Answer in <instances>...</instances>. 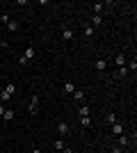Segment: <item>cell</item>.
I'll return each instance as SVG.
<instances>
[{
  "label": "cell",
  "mask_w": 137,
  "mask_h": 153,
  "mask_svg": "<svg viewBox=\"0 0 137 153\" xmlns=\"http://www.w3.org/2000/svg\"><path fill=\"white\" fill-rule=\"evenodd\" d=\"M114 64H117V66H126V55L124 53H119L117 57H114Z\"/></svg>",
  "instance_id": "obj_8"
},
{
  "label": "cell",
  "mask_w": 137,
  "mask_h": 153,
  "mask_svg": "<svg viewBox=\"0 0 137 153\" xmlns=\"http://www.w3.org/2000/svg\"><path fill=\"white\" fill-rule=\"evenodd\" d=\"M34 55H37V51H34V46H27L25 51H23V57L30 62V59H34Z\"/></svg>",
  "instance_id": "obj_2"
},
{
  "label": "cell",
  "mask_w": 137,
  "mask_h": 153,
  "mask_svg": "<svg viewBox=\"0 0 137 153\" xmlns=\"http://www.w3.org/2000/svg\"><path fill=\"white\" fill-rule=\"evenodd\" d=\"M112 135H117V137H119V135H124V123H119V121L112 123Z\"/></svg>",
  "instance_id": "obj_4"
},
{
  "label": "cell",
  "mask_w": 137,
  "mask_h": 153,
  "mask_svg": "<svg viewBox=\"0 0 137 153\" xmlns=\"http://www.w3.org/2000/svg\"><path fill=\"white\" fill-rule=\"evenodd\" d=\"M0 101H2V103H7V101H12V96L7 94L5 89H2V91H0Z\"/></svg>",
  "instance_id": "obj_17"
},
{
  "label": "cell",
  "mask_w": 137,
  "mask_h": 153,
  "mask_svg": "<svg viewBox=\"0 0 137 153\" xmlns=\"http://www.w3.org/2000/svg\"><path fill=\"white\" fill-rule=\"evenodd\" d=\"M5 91H7L9 96H14V94H16V85H14V82H7V85H5Z\"/></svg>",
  "instance_id": "obj_13"
},
{
  "label": "cell",
  "mask_w": 137,
  "mask_h": 153,
  "mask_svg": "<svg viewBox=\"0 0 137 153\" xmlns=\"http://www.w3.org/2000/svg\"><path fill=\"white\" fill-rule=\"evenodd\" d=\"M105 9V2H94V14H101Z\"/></svg>",
  "instance_id": "obj_15"
},
{
  "label": "cell",
  "mask_w": 137,
  "mask_h": 153,
  "mask_svg": "<svg viewBox=\"0 0 137 153\" xmlns=\"http://www.w3.org/2000/svg\"><path fill=\"white\" fill-rule=\"evenodd\" d=\"M114 121H117V117H114V114H107V123H110V126H112V123H114Z\"/></svg>",
  "instance_id": "obj_24"
},
{
  "label": "cell",
  "mask_w": 137,
  "mask_h": 153,
  "mask_svg": "<svg viewBox=\"0 0 137 153\" xmlns=\"http://www.w3.org/2000/svg\"><path fill=\"white\" fill-rule=\"evenodd\" d=\"M128 73H130V71L126 69V66H119V78H126Z\"/></svg>",
  "instance_id": "obj_20"
},
{
  "label": "cell",
  "mask_w": 137,
  "mask_h": 153,
  "mask_svg": "<svg viewBox=\"0 0 137 153\" xmlns=\"http://www.w3.org/2000/svg\"><path fill=\"white\" fill-rule=\"evenodd\" d=\"M71 96L76 98V101H85V89H76Z\"/></svg>",
  "instance_id": "obj_11"
},
{
  "label": "cell",
  "mask_w": 137,
  "mask_h": 153,
  "mask_svg": "<svg viewBox=\"0 0 137 153\" xmlns=\"http://www.w3.org/2000/svg\"><path fill=\"white\" fill-rule=\"evenodd\" d=\"M62 39H64V41H71L73 39V30L71 27H64V30H62Z\"/></svg>",
  "instance_id": "obj_5"
},
{
  "label": "cell",
  "mask_w": 137,
  "mask_h": 153,
  "mask_svg": "<svg viewBox=\"0 0 137 153\" xmlns=\"http://www.w3.org/2000/svg\"><path fill=\"white\" fill-rule=\"evenodd\" d=\"M0 21H2V23H5V25H7V23H9V21H12V19H9L7 14H2V16H0Z\"/></svg>",
  "instance_id": "obj_23"
},
{
  "label": "cell",
  "mask_w": 137,
  "mask_h": 153,
  "mask_svg": "<svg viewBox=\"0 0 137 153\" xmlns=\"http://www.w3.org/2000/svg\"><path fill=\"white\" fill-rule=\"evenodd\" d=\"M5 110H7V108H5V103H0V117L5 114Z\"/></svg>",
  "instance_id": "obj_26"
},
{
  "label": "cell",
  "mask_w": 137,
  "mask_h": 153,
  "mask_svg": "<svg viewBox=\"0 0 137 153\" xmlns=\"http://www.w3.org/2000/svg\"><path fill=\"white\" fill-rule=\"evenodd\" d=\"M133 142H130V137H126V135H119V146H130Z\"/></svg>",
  "instance_id": "obj_7"
},
{
  "label": "cell",
  "mask_w": 137,
  "mask_h": 153,
  "mask_svg": "<svg viewBox=\"0 0 137 153\" xmlns=\"http://www.w3.org/2000/svg\"><path fill=\"white\" fill-rule=\"evenodd\" d=\"M14 117H16V114H14V110L7 108V110H5V114H2V119H5V121H14Z\"/></svg>",
  "instance_id": "obj_12"
},
{
  "label": "cell",
  "mask_w": 137,
  "mask_h": 153,
  "mask_svg": "<svg viewBox=\"0 0 137 153\" xmlns=\"http://www.w3.org/2000/svg\"><path fill=\"white\" fill-rule=\"evenodd\" d=\"M94 66H96V71H105V69H107V62H105V59H96Z\"/></svg>",
  "instance_id": "obj_9"
},
{
  "label": "cell",
  "mask_w": 137,
  "mask_h": 153,
  "mask_svg": "<svg viewBox=\"0 0 137 153\" xmlns=\"http://www.w3.org/2000/svg\"><path fill=\"white\" fill-rule=\"evenodd\" d=\"M101 23H103V16H101V14H94V19H91L89 25L94 27V25H101Z\"/></svg>",
  "instance_id": "obj_14"
},
{
  "label": "cell",
  "mask_w": 137,
  "mask_h": 153,
  "mask_svg": "<svg viewBox=\"0 0 137 153\" xmlns=\"http://www.w3.org/2000/svg\"><path fill=\"white\" fill-rule=\"evenodd\" d=\"M62 153H73V149H71V146H66V149H64Z\"/></svg>",
  "instance_id": "obj_27"
},
{
  "label": "cell",
  "mask_w": 137,
  "mask_h": 153,
  "mask_svg": "<svg viewBox=\"0 0 137 153\" xmlns=\"http://www.w3.org/2000/svg\"><path fill=\"white\" fill-rule=\"evenodd\" d=\"M89 105H82V108H80V117H89Z\"/></svg>",
  "instance_id": "obj_18"
},
{
  "label": "cell",
  "mask_w": 137,
  "mask_h": 153,
  "mask_svg": "<svg viewBox=\"0 0 137 153\" xmlns=\"http://www.w3.org/2000/svg\"><path fill=\"white\" fill-rule=\"evenodd\" d=\"M55 149H57V151H64V149H66V144H64L62 140H55Z\"/></svg>",
  "instance_id": "obj_19"
},
{
  "label": "cell",
  "mask_w": 137,
  "mask_h": 153,
  "mask_svg": "<svg viewBox=\"0 0 137 153\" xmlns=\"http://www.w3.org/2000/svg\"><path fill=\"white\" fill-rule=\"evenodd\" d=\"M19 21H9V23H7V30H9V32H19Z\"/></svg>",
  "instance_id": "obj_10"
},
{
  "label": "cell",
  "mask_w": 137,
  "mask_h": 153,
  "mask_svg": "<svg viewBox=\"0 0 137 153\" xmlns=\"http://www.w3.org/2000/svg\"><path fill=\"white\" fill-rule=\"evenodd\" d=\"M57 130H59V135H69V130H71V126L66 121H57Z\"/></svg>",
  "instance_id": "obj_3"
},
{
  "label": "cell",
  "mask_w": 137,
  "mask_h": 153,
  "mask_svg": "<svg viewBox=\"0 0 137 153\" xmlns=\"http://www.w3.org/2000/svg\"><path fill=\"white\" fill-rule=\"evenodd\" d=\"M80 121H82V126H89L91 119H89V117H80Z\"/></svg>",
  "instance_id": "obj_22"
},
{
  "label": "cell",
  "mask_w": 137,
  "mask_h": 153,
  "mask_svg": "<svg viewBox=\"0 0 137 153\" xmlns=\"http://www.w3.org/2000/svg\"><path fill=\"white\" fill-rule=\"evenodd\" d=\"M73 91H76V85H73L71 80H66V82H64V94H69V96H71Z\"/></svg>",
  "instance_id": "obj_6"
},
{
  "label": "cell",
  "mask_w": 137,
  "mask_h": 153,
  "mask_svg": "<svg viewBox=\"0 0 137 153\" xmlns=\"http://www.w3.org/2000/svg\"><path fill=\"white\" fill-rule=\"evenodd\" d=\"M126 69H128V71H133V73H135V71H137V62H135V59H133V62H128V66H126Z\"/></svg>",
  "instance_id": "obj_21"
},
{
  "label": "cell",
  "mask_w": 137,
  "mask_h": 153,
  "mask_svg": "<svg viewBox=\"0 0 137 153\" xmlns=\"http://www.w3.org/2000/svg\"><path fill=\"white\" fill-rule=\"evenodd\" d=\"M82 32H85V37H87V39L94 37V27H91V25H85V30H82Z\"/></svg>",
  "instance_id": "obj_16"
},
{
  "label": "cell",
  "mask_w": 137,
  "mask_h": 153,
  "mask_svg": "<svg viewBox=\"0 0 137 153\" xmlns=\"http://www.w3.org/2000/svg\"><path fill=\"white\" fill-rule=\"evenodd\" d=\"M32 153H44V151H41V149H32Z\"/></svg>",
  "instance_id": "obj_28"
},
{
  "label": "cell",
  "mask_w": 137,
  "mask_h": 153,
  "mask_svg": "<svg viewBox=\"0 0 137 153\" xmlns=\"http://www.w3.org/2000/svg\"><path fill=\"white\" fill-rule=\"evenodd\" d=\"M19 64H21V66H27V64H30V62H27V59H25V57H23V55H21V59H19Z\"/></svg>",
  "instance_id": "obj_25"
},
{
  "label": "cell",
  "mask_w": 137,
  "mask_h": 153,
  "mask_svg": "<svg viewBox=\"0 0 137 153\" xmlns=\"http://www.w3.org/2000/svg\"><path fill=\"white\" fill-rule=\"evenodd\" d=\"M27 110H30V114H39V96L37 94L30 96V108Z\"/></svg>",
  "instance_id": "obj_1"
}]
</instances>
